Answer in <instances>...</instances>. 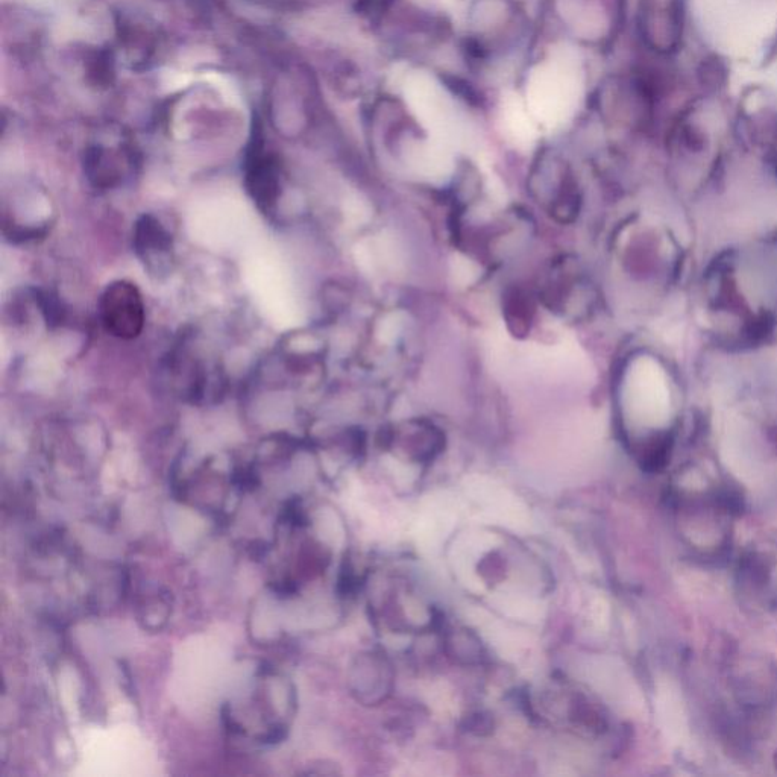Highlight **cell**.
<instances>
[{
    "instance_id": "1",
    "label": "cell",
    "mask_w": 777,
    "mask_h": 777,
    "mask_svg": "<svg viewBox=\"0 0 777 777\" xmlns=\"http://www.w3.org/2000/svg\"><path fill=\"white\" fill-rule=\"evenodd\" d=\"M102 324L105 330L119 339H134L145 325V304L134 284L116 281L102 293Z\"/></svg>"
},
{
    "instance_id": "2",
    "label": "cell",
    "mask_w": 777,
    "mask_h": 777,
    "mask_svg": "<svg viewBox=\"0 0 777 777\" xmlns=\"http://www.w3.org/2000/svg\"><path fill=\"white\" fill-rule=\"evenodd\" d=\"M136 249L143 260L155 263L170 251V236L152 216H143L136 227Z\"/></svg>"
}]
</instances>
